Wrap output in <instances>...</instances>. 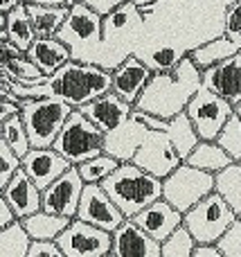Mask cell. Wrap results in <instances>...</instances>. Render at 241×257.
<instances>
[{"label":"cell","instance_id":"6da1fadb","mask_svg":"<svg viewBox=\"0 0 241 257\" xmlns=\"http://www.w3.org/2000/svg\"><path fill=\"white\" fill-rule=\"evenodd\" d=\"M198 88H201V68L189 59V54H185L171 70L153 72L140 97L135 99L133 108L169 120L176 113L185 111L189 97Z\"/></svg>","mask_w":241,"mask_h":257},{"label":"cell","instance_id":"7a4b0ae2","mask_svg":"<svg viewBox=\"0 0 241 257\" xmlns=\"http://www.w3.org/2000/svg\"><path fill=\"white\" fill-rule=\"evenodd\" d=\"M45 84H48L52 97L63 99L72 108H79L111 90V70L97 66V63L68 59L61 68L48 75Z\"/></svg>","mask_w":241,"mask_h":257},{"label":"cell","instance_id":"3957f363","mask_svg":"<svg viewBox=\"0 0 241 257\" xmlns=\"http://www.w3.org/2000/svg\"><path fill=\"white\" fill-rule=\"evenodd\" d=\"M99 185L124 217H135L151 201L162 196V178L149 174L131 160L120 163Z\"/></svg>","mask_w":241,"mask_h":257},{"label":"cell","instance_id":"277c9868","mask_svg":"<svg viewBox=\"0 0 241 257\" xmlns=\"http://www.w3.org/2000/svg\"><path fill=\"white\" fill-rule=\"evenodd\" d=\"M144 14L133 0H126L111 14L102 16V61L99 66L113 70L120 61L135 52L142 41Z\"/></svg>","mask_w":241,"mask_h":257},{"label":"cell","instance_id":"5b68a950","mask_svg":"<svg viewBox=\"0 0 241 257\" xmlns=\"http://www.w3.org/2000/svg\"><path fill=\"white\" fill-rule=\"evenodd\" d=\"M57 39L70 48V59L84 63L102 61V16L81 0L68 7V16L57 32Z\"/></svg>","mask_w":241,"mask_h":257},{"label":"cell","instance_id":"8992f818","mask_svg":"<svg viewBox=\"0 0 241 257\" xmlns=\"http://www.w3.org/2000/svg\"><path fill=\"white\" fill-rule=\"evenodd\" d=\"M23 124L27 128L32 147H52L57 133L68 120L72 106L59 97H36L18 99Z\"/></svg>","mask_w":241,"mask_h":257},{"label":"cell","instance_id":"52a82bcc","mask_svg":"<svg viewBox=\"0 0 241 257\" xmlns=\"http://www.w3.org/2000/svg\"><path fill=\"white\" fill-rule=\"evenodd\" d=\"M52 149H57L70 165H79L104 151V131L93 124L79 108H72L54 138Z\"/></svg>","mask_w":241,"mask_h":257},{"label":"cell","instance_id":"ba28073f","mask_svg":"<svg viewBox=\"0 0 241 257\" xmlns=\"http://www.w3.org/2000/svg\"><path fill=\"white\" fill-rule=\"evenodd\" d=\"M237 219L234 210L219 192L205 194L198 203L183 212V226L192 232L196 244H214L221 232Z\"/></svg>","mask_w":241,"mask_h":257},{"label":"cell","instance_id":"9c48e42d","mask_svg":"<svg viewBox=\"0 0 241 257\" xmlns=\"http://www.w3.org/2000/svg\"><path fill=\"white\" fill-rule=\"evenodd\" d=\"M210 192H214V174L187 163H180L174 172L162 178V199L180 212L189 210Z\"/></svg>","mask_w":241,"mask_h":257},{"label":"cell","instance_id":"30bf717a","mask_svg":"<svg viewBox=\"0 0 241 257\" xmlns=\"http://www.w3.org/2000/svg\"><path fill=\"white\" fill-rule=\"evenodd\" d=\"M185 113H187L189 122L194 124L198 140H214L219 136L221 126L225 124V120L234 113V106L228 99L221 97V95L212 93V90L201 86L189 97Z\"/></svg>","mask_w":241,"mask_h":257},{"label":"cell","instance_id":"8fae6325","mask_svg":"<svg viewBox=\"0 0 241 257\" xmlns=\"http://www.w3.org/2000/svg\"><path fill=\"white\" fill-rule=\"evenodd\" d=\"M63 257H106L111 255V232L72 217L54 239Z\"/></svg>","mask_w":241,"mask_h":257},{"label":"cell","instance_id":"7c38bea8","mask_svg":"<svg viewBox=\"0 0 241 257\" xmlns=\"http://www.w3.org/2000/svg\"><path fill=\"white\" fill-rule=\"evenodd\" d=\"M131 163H135L138 167L147 169V172L153 174V176L165 178L167 174H171L180 163H183V158H180V154L176 151L174 142L167 138L165 131H153V128H149L147 136H144L142 142H140V147L135 149Z\"/></svg>","mask_w":241,"mask_h":257},{"label":"cell","instance_id":"4fadbf2b","mask_svg":"<svg viewBox=\"0 0 241 257\" xmlns=\"http://www.w3.org/2000/svg\"><path fill=\"white\" fill-rule=\"evenodd\" d=\"M81 190H84V181H81L75 165H70L61 176L54 178L48 187L41 190V210L72 219L77 214Z\"/></svg>","mask_w":241,"mask_h":257},{"label":"cell","instance_id":"5bb4252c","mask_svg":"<svg viewBox=\"0 0 241 257\" xmlns=\"http://www.w3.org/2000/svg\"><path fill=\"white\" fill-rule=\"evenodd\" d=\"M77 219H84V221L93 223V226L102 228V230L113 232L122 221H124V214L120 212L115 203L111 201V196L104 192V187L99 183H84V190H81V199L77 205Z\"/></svg>","mask_w":241,"mask_h":257},{"label":"cell","instance_id":"9a60e30c","mask_svg":"<svg viewBox=\"0 0 241 257\" xmlns=\"http://www.w3.org/2000/svg\"><path fill=\"white\" fill-rule=\"evenodd\" d=\"M113 257H160V241L142 230L133 219L126 217L111 232Z\"/></svg>","mask_w":241,"mask_h":257},{"label":"cell","instance_id":"2e32d148","mask_svg":"<svg viewBox=\"0 0 241 257\" xmlns=\"http://www.w3.org/2000/svg\"><path fill=\"white\" fill-rule=\"evenodd\" d=\"M201 86L212 93L221 95L230 104H237L241 99V52L214 63L201 70Z\"/></svg>","mask_w":241,"mask_h":257},{"label":"cell","instance_id":"e0dca14e","mask_svg":"<svg viewBox=\"0 0 241 257\" xmlns=\"http://www.w3.org/2000/svg\"><path fill=\"white\" fill-rule=\"evenodd\" d=\"M151 75V68L142 59L135 57V54H129L124 61H120L111 70V90L124 102L135 104V99L140 97V93L144 90Z\"/></svg>","mask_w":241,"mask_h":257},{"label":"cell","instance_id":"ac0fdd59","mask_svg":"<svg viewBox=\"0 0 241 257\" xmlns=\"http://www.w3.org/2000/svg\"><path fill=\"white\" fill-rule=\"evenodd\" d=\"M70 167L66 158L52 147H32L21 158V169L36 183V187H48L54 178H59Z\"/></svg>","mask_w":241,"mask_h":257},{"label":"cell","instance_id":"d6986e66","mask_svg":"<svg viewBox=\"0 0 241 257\" xmlns=\"http://www.w3.org/2000/svg\"><path fill=\"white\" fill-rule=\"evenodd\" d=\"M129 219H133V221L138 223L147 235H151L153 239L162 241V239H167L169 232H174L176 228L183 223V212L176 210L174 205L167 203V201L160 196V199L151 201L147 208L140 210L135 217H129Z\"/></svg>","mask_w":241,"mask_h":257},{"label":"cell","instance_id":"ffe728a7","mask_svg":"<svg viewBox=\"0 0 241 257\" xmlns=\"http://www.w3.org/2000/svg\"><path fill=\"white\" fill-rule=\"evenodd\" d=\"M79 111L88 117L93 124H97L104 133L113 131L115 126H120L122 122H126L131 117V111H133V104L124 102L122 97H117L113 90L95 97L93 102L79 106Z\"/></svg>","mask_w":241,"mask_h":257},{"label":"cell","instance_id":"44dd1931","mask_svg":"<svg viewBox=\"0 0 241 257\" xmlns=\"http://www.w3.org/2000/svg\"><path fill=\"white\" fill-rule=\"evenodd\" d=\"M3 196L9 203L12 212L16 214V219H23L41 210V187H36V183L21 167L14 172L9 183L3 187Z\"/></svg>","mask_w":241,"mask_h":257},{"label":"cell","instance_id":"7402d4cb","mask_svg":"<svg viewBox=\"0 0 241 257\" xmlns=\"http://www.w3.org/2000/svg\"><path fill=\"white\" fill-rule=\"evenodd\" d=\"M149 128L142 124L140 120H135L133 115L126 122H122L120 126H115L113 131L104 133V151L111 154L113 158H117L120 163L131 160L135 154V149L140 147L142 138L147 136Z\"/></svg>","mask_w":241,"mask_h":257},{"label":"cell","instance_id":"603a6c76","mask_svg":"<svg viewBox=\"0 0 241 257\" xmlns=\"http://www.w3.org/2000/svg\"><path fill=\"white\" fill-rule=\"evenodd\" d=\"M25 54L43 75H52L70 59V48L57 36H36Z\"/></svg>","mask_w":241,"mask_h":257},{"label":"cell","instance_id":"cb8c5ba5","mask_svg":"<svg viewBox=\"0 0 241 257\" xmlns=\"http://www.w3.org/2000/svg\"><path fill=\"white\" fill-rule=\"evenodd\" d=\"M5 32H7V39L12 41L21 52H27V48L34 43L36 34H34L30 14H27V7L23 0L14 5L9 12H5Z\"/></svg>","mask_w":241,"mask_h":257},{"label":"cell","instance_id":"d4e9b609","mask_svg":"<svg viewBox=\"0 0 241 257\" xmlns=\"http://www.w3.org/2000/svg\"><path fill=\"white\" fill-rule=\"evenodd\" d=\"M25 3V0H23ZM27 14H30L32 27H34L36 36H57L61 23L68 16L66 5H36V3H25Z\"/></svg>","mask_w":241,"mask_h":257},{"label":"cell","instance_id":"484cf974","mask_svg":"<svg viewBox=\"0 0 241 257\" xmlns=\"http://www.w3.org/2000/svg\"><path fill=\"white\" fill-rule=\"evenodd\" d=\"M183 163L216 174V172H221L223 167H228L230 163H234V160L230 158V156L225 154V149H221L214 140H198Z\"/></svg>","mask_w":241,"mask_h":257},{"label":"cell","instance_id":"4316f807","mask_svg":"<svg viewBox=\"0 0 241 257\" xmlns=\"http://www.w3.org/2000/svg\"><path fill=\"white\" fill-rule=\"evenodd\" d=\"M21 221L32 239H57L59 232L70 223V217H61V214H52V212H45V210H36V212L23 217Z\"/></svg>","mask_w":241,"mask_h":257},{"label":"cell","instance_id":"83f0119b","mask_svg":"<svg viewBox=\"0 0 241 257\" xmlns=\"http://www.w3.org/2000/svg\"><path fill=\"white\" fill-rule=\"evenodd\" d=\"M234 52H239L237 45L225 34H219V36H214V39H207L205 43L196 45L194 50H189V59L203 70V68H210V66H214V63L223 61V59L232 57Z\"/></svg>","mask_w":241,"mask_h":257},{"label":"cell","instance_id":"f1b7e54d","mask_svg":"<svg viewBox=\"0 0 241 257\" xmlns=\"http://www.w3.org/2000/svg\"><path fill=\"white\" fill-rule=\"evenodd\" d=\"M165 133H167V138L174 142L176 151L180 154V158L183 160L187 158V154L194 149V145L198 142V136H196V131H194V124L189 122V117H187V113L185 111L176 113L174 117L167 120Z\"/></svg>","mask_w":241,"mask_h":257},{"label":"cell","instance_id":"f546056e","mask_svg":"<svg viewBox=\"0 0 241 257\" xmlns=\"http://www.w3.org/2000/svg\"><path fill=\"white\" fill-rule=\"evenodd\" d=\"M214 190L223 194V199L230 203L234 214L241 217V165L230 163L221 172L214 174Z\"/></svg>","mask_w":241,"mask_h":257},{"label":"cell","instance_id":"4dcf8cb0","mask_svg":"<svg viewBox=\"0 0 241 257\" xmlns=\"http://www.w3.org/2000/svg\"><path fill=\"white\" fill-rule=\"evenodd\" d=\"M32 237L27 235L21 219H14L0 230V257H27Z\"/></svg>","mask_w":241,"mask_h":257},{"label":"cell","instance_id":"1f68e13d","mask_svg":"<svg viewBox=\"0 0 241 257\" xmlns=\"http://www.w3.org/2000/svg\"><path fill=\"white\" fill-rule=\"evenodd\" d=\"M0 138L7 142L9 149H12L18 158H23V156L32 149L30 136H27V128L23 124L21 113H14V115H9L7 120L0 122Z\"/></svg>","mask_w":241,"mask_h":257},{"label":"cell","instance_id":"d6a6232c","mask_svg":"<svg viewBox=\"0 0 241 257\" xmlns=\"http://www.w3.org/2000/svg\"><path fill=\"white\" fill-rule=\"evenodd\" d=\"M117 165H120V160L113 158V156L106 154V151H102V154L93 156V158L75 165V167H77V172H79V176L84 183H102Z\"/></svg>","mask_w":241,"mask_h":257},{"label":"cell","instance_id":"836d02e7","mask_svg":"<svg viewBox=\"0 0 241 257\" xmlns=\"http://www.w3.org/2000/svg\"><path fill=\"white\" fill-rule=\"evenodd\" d=\"M196 246L192 232L180 223L174 232L167 235V239L160 241V257H192V250Z\"/></svg>","mask_w":241,"mask_h":257},{"label":"cell","instance_id":"e575fe53","mask_svg":"<svg viewBox=\"0 0 241 257\" xmlns=\"http://www.w3.org/2000/svg\"><path fill=\"white\" fill-rule=\"evenodd\" d=\"M214 142L221 149H225V154H228L234 163L241 160V120L237 117V113H232V115L225 120V124L221 126Z\"/></svg>","mask_w":241,"mask_h":257},{"label":"cell","instance_id":"d590c367","mask_svg":"<svg viewBox=\"0 0 241 257\" xmlns=\"http://www.w3.org/2000/svg\"><path fill=\"white\" fill-rule=\"evenodd\" d=\"M221 250V257H241V217H237L214 241Z\"/></svg>","mask_w":241,"mask_h":257},{"label":"cell","instance_id":"8d00e7d4","mask_svg":"<svg viewBox=\"0 0 241 257\" xmlns=\"http://www.w3.org/2000/svg\"><path fill=\"white\" fill-rule=\"evenodd\" d=\"M223 34L241 52V0H232L223 14Z\"/></svg>","mask_w":241,"mask_h":257},{"label":"cell","instance_id":"74e56055","mask_svg":"<svg viewBox=\"0 0 241 257\" xmlns=\"http://www.w3.org/2000/svg\"><path fill=\"white\" fill-rule=\"evenodd\" d=\"M21 167V158L9 149V145L0 138V192L9 183V178L14 176V172Z\"/></svg>","mask_w":241,"mask_h":257},{"label":"cell","instance_id":"f35d334b","mask_svg":"<svg viewBox=\"0 0 241 257\" xmlns=\"http://www.w3.org/2000/svg\"><path fill=\"white\" fill-rule=\"evenodd\" d=\"M27 257H63V253L54 239H32Z\"/></svg>","mask_w":241,"mask_h":257},{"label":"cell","instance_id":"ab89813d","mask_svg":"<svg viewBox=\"0 0 241 257\" xmlns=\"http://www.w3.org/2000/svg\"><path fill=\"white\" fill-rule=\"evenodd\" d=\"M21 111V106H18V99L12 95V90L7 88V86L0 84V122L7 120L9 115H14V113Z\"/></svg>","mask_w":241,"mask_h":257},{"label":"cell","instance_id":"60d3db41","mask_svg":"<svg viewBox=\"0 0 241 257\" xmlns=\"http://www.w3.org/2000/svg\"><path fill=\"white\" fill-rule=\"evenodd\" d=\"M84 5H88L93 12H97L99 16H106V14H111L115 7H120L122 3H126V0H81Z\"/></svg>","mask_w":241,"mask_h":257},{"label":"cell","instance_id":"b9f144b4","mask_svg":"<svg viewBox=\"0 0 241 257\" xmlns=\"http://www.w3.org/2000/svg\"><path fill=\"white\" fill-rule=\"evenodd\" d=\"M192 257H221V250L216 244H196L192 250Z\"/></svg>","mask_w":241,"mask_h":257},{"label":"cell","instance_id":"7bdbcfd3","mask_svg":"<svg viewBox=\"0 0 241 257\" xmlns=\"http://www.w3.org/2000/svg\"><path fill=\"white\" fill-rule=\"evenodd\" d=\"M16 219V214L12 212V208H9V203L5 201L3 192H0V230H3L5 226H9V223Z\"/></svg>","mask_w":241,"mask_h":257},{"label":"cell","instance_id":"ee69618b","mask_svg":"<svg viewBox=\"0 0 241 257\" xmlns=\"http://www.w3.org/2000/svg\"><path fill=\"white\" fill-rule=\"evenodd\" d=\"M25 3H36V5H66V7H68V0H25Z\"/></svg>","mask_w":241,"mask_h":257},{"label":"cell","instance_id":"f6af8a7d","mask_svg":"<svg viewBox=\"0 0 241 257\" xmlns=\"http://www.w3.org/2000/svg\"><path fill=\"white\" fill-rule=\"evenodd\" d=\"M16 3H21V0H0V12H3V14L9 12V9H12Z\"/></svg>","mask_w":241,"mask_h":257},{"label":"cell","instance_id":"bcb514c9","mask_svg":"<svg viewBox=\"0 0 241 257\" xmlns=\"http://www.w3.org/2000/svg\"><path fill=\"white\" fill-rule=\"evenodd\" d=\"M234 113H237V117H239V120H241V99H239V102H237V104H234Z\"/></svg>","mask_w":241,"mask_h":257},{"label":"cell","instance_id":"7dc6e473","mask_svg":"<svg viewBox=\"0 0 241 257\" xmlns=\"http://www.w3.org/2000/svg\"><path fill=\"white\" fill-rule=\"evenodd\" d=\"M3 27H5V14L0 12V30H3Z\"/></svg>","mask_w":241,"mask_h":257},{"label":"cell","instance_id":"c3c4849f","mask_svg":"<svg viewBox=\"0 0 241 257\" xmlns=\"http://www.w3.org/2000/svg\"><path fill=\"white\" fill-rule=\"evenodd\" d=\"M239 165H241V160H239Z\"/></svg>","mask_w":241,"mask_h":257}]
</instances>
